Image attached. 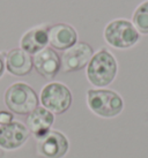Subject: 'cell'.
Wrapping results in <instances>:
<instances>
[{"label":"cell","mask_w":148,"mask_h":158,"mask_svg":"<svg viewBox=\"0 0 148 158\" xmlns=\"http://www.w3.org/2000/svg\"><path fill=\"white\" fill-rule=\"evenodd\" d=\"M70 149L68 139L57 129H51L39 139H36V150L44 158H63Z\"/></svg>","instance_id":"52a82bcc"},{"label":"cell","mask_w":148,"mask_h":158,"mask_svg":"<svg viewBox=\"0 0 148 158\" xmlns=\"http://www.w3.org/2000/svg\"><path fill=\"white\" fill-rule=\"evenodd\" d=\"M87 105L94 114L105 119L115 118L124 110L122 96L113 90L103 88L88 90Z\"/></svg>","instance_id":"7a4b0ae2"},{"label":"cell","mask_w":148,"mask_h":158,"mask_svg":"<svg viewBox=\"0 0 148 158\" xmlns=\"http://www.w3.org/2000/svg\"><path fill=\"white\" fill-rule=\"evenodd\" d=\"M5 104L12 113L28 115L38 107V96L29 84L15 82L6 89L4 95Z\"/></svg>","instance_id":"3957f363"},{"label":"cell","mask_w":148,"mask_h":158,"mask_svg":"<svg viewBox=\"0 0 148 158\" xmlns=\"http://www.w3.org/2000/svg\"><path fill=\"white\" fill-rule=\"evenodd\" d=\"M5 69H6V65H5V58H4V56L0 53V77L4 75Z\"/></svg>","instance_id":"2e32d148"},{"label":"cell","mask_w":148,"mask_h":158,"mask_svg":"<svg viewBox=\"0 0 148 158\" xmlns=\"http://www.w3.org/2000/svg\"><path fill=\"white\" fill-rule=\"evenodd\" d=\"M33 67L41 76L52 80L60 70V57L52 48H45L33 57Z\"/></svg>","instance_id":"9c48e42d"},{"label":"cell","mask_w":148,"mask_h":158,"mask_svg":"<svg viewBox=\"0 0 148 158\" xmlns=\"http://www.w3.org/2000/svg\"><path fill=\"white\" fill-rule=\"evenodd\" d=\"M132 23L139 34L148 35V0L141 2L133 13Z\"/></svg>","instance_id":"5bb4252c"},{"label":"cell","mask_w":148,"mask_h":158,"mask_svg":"<svg viewBox=\"0 0 148 158\" xmlns=\"http://www.w3.org/2000/svg\"><path fill=\"white\" fill-rule=\"evenodd\" d=\"M117 73V60L107 48H101L100 51L94 53L86 70L89 83L96 88H104L110 85L116 79Z\"/></svg>","instance_id":"6da1fadb"},{"label":"cell","mask_w":148,"mask_h":158,"mask_svg":"<svg viewBox=\"0 0 148 158\" xmlns=\"http://www.w3.org/2000/svg\"><path fill=\"white\" fill-rule=\"evenodd\" d=\"M30 132L21 121H12L0 125V148L4 150H16L28 141Z\"/></svg>","instance_id":"ba28073f"},{"label":"cell","mask_w":148,"mask_h":158,"mask_svg":"<svg viewBox=\"0 0 148 158\" xmlns=\"http://www.w3.org/2000/svg\"><path fill=\"white\" fill-rule=\"evenodd\" d=\"M78 43V32L67 23H57L49 27V44L54 50L65 51Z\"/></svg>","instance_id":"30bf717a"},{"label":"cell","mask_w":148,"mask_h":158,"mask_svg":"<svg viewBox=\"0 0 148 158\" xmlns=\"http://www.w3.org/2000/svg\"><path fill=\"white\" fill-rule=\"evenodd\" d=\"M49 44V27L37 26L27 30L20 40V48L30 56H34Z\"/></svg>","instance_id":"8fae6325"},{"label":"cell","mask_w":148,"mask_h":158,"mask_svg":"<svg viewBox=\"0 0 148 158\" xmlns=\"http://www.w3.org/2000/svg\"><path fill=\"white\" fill-rule=\"evenodd\" d=\"M105 42L118 50H126L134 46L140 40L139 31L133 23L125 19H116L109 22L103 32Z\"/></svg>","instance_id":"277c9868"},{"label":"cell","mask_w":148,"mask_h":158,"mask_svg":"<svg viewBox=\"0 0 148 158\" xmlns=\"http://www.w3.org/2000/svg\"><path fill=\"white\" fill-rule=\"evenodd\" d=\"M94 56V50L86 42H78L65 50L60 57V70L64 73L78 72L87 67Z\"/></svg>","instance_id":"8992f818"},{"label":"cell","mask_w":148,"mask_h":158,"mask_svg":"<svg viewBox=\"0 0 148 158\" xmlns=\"http://www.w3.org/2000/svg\"><path fill=\"white\" fill-rule=\"evenodd\" d=\"M72 92L61 82H50L45 84L39 94V102L43 107L53 114H63L71 107Z\"/></svg>","instance_id":"5b68a950"},{"label":"cell","mask_w":148,"mask_h":158,"mask_svg":"<svg viewBox=\"0 0 148 158\" xmlns=\"http://www.w3.org/2000/svg\"><path fill=\"white\" fill-rule=\"evenodd\" d=\"M5 65L9 74L14 76H24L33 69V59L30 54L21 48H13L6 53Z\"/></svg>","instance_id":"4fadbf2b"},{"label":"cell","mask_w":148,"mask_h":158,"mask_svg":"<svg viewBox=\"0 0 148 158\" xmlns=\"http://www.w3.org/2000/svg\"><path fill=\"white\" fill-rule=\"evenodd\" d=\"M13 121V114L11 111H0V125H6Z\"/></svg>","instance_id":"9a60e30c"},{"label":"cell","mask_w":148,"mask_h":158,"mask_svg":"<svg viewBox=\"0 0 148 158\" xmlns=\"http://www.w3.org/2000/svg\"><path fill=\"white\" fill-rule=\"evenodd\" d=\"M26 123L28 131L35 136V139H39L51 131L54 123V114L43 106H38L28 114Z\"/></svg>","instance_id":"7c38bea8"}]
</instances>
